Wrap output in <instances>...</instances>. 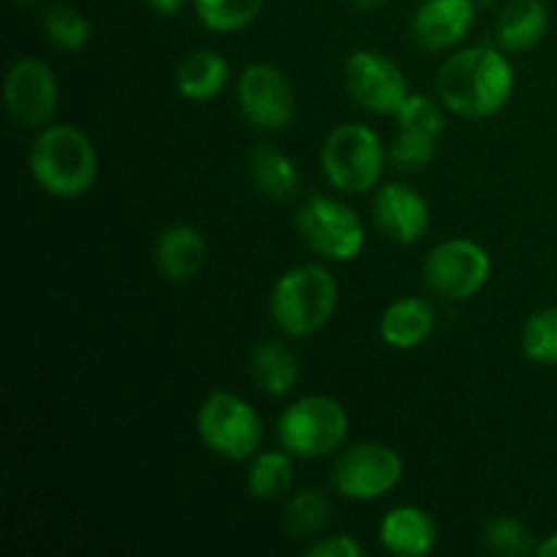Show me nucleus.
<instances>
[{"mask_svg":"<svg viewBox=\"0 0 557 557\" xmlns=\"http://www.w3.org/2000/svg\"><path fill=\"white\" fill-rule=\"evenodd\" d=\"M3 96L11 117L25 128H44L58 112V79L38 58H20L11 63Z\"/></svg>","mask_w":557,"mask_h":557,"instance_id":"f8f14e48","label":"nucleus"},{"mask_svg":"<svg viewBox=\"0 0 557 557\" xmlns=\"http://www.w3.org/2000/svg\"><path fill=\"white\" fill-rule=\"evenodd\" d=\"M549 30V9L544 0H509L495 22V41L504 52H528Z\"/></svg>","mask_w":557,"mask_h":557,"instance_id":"a211bd4d","label":"nucleus"},{"mask_svg":"<svg viewBox=\"0 0 557 557\" xmlns=\"http://www.w3.org/2000/svg\"><path fill=\"white\" fill-rule=\"evenodd\" d=\"M297 232L315 256L326 261H354L364 250V223L346 201L310 196L297 210Z\"/></svg>","mask_w":557,"mask_h":557,"instance_id":"0eeeda50","label":"nucleus"},{"mask_svg":"<svg viewBox=\"0 0 557 557\" xmlns=\"http://www.w3.org/2000/svg\"><path fill=\"white\" fill-rule=\"evenodd\" d=\"M373 223L386 239L413 245L428 234L430 205L406 183H386L373 196Z\"/></svg>","mask_w":557,"mask_h":557,"instance_id":"ddd939ff","label":"nucleus"},{"mask_svg":"<svg viewBox=\"0 0 557 557\" xmlns=\"http://www.w3.org/2000/svg\"><path fill=\"white\" fill-rule=\"evenodd\" d=\"M343 79L348 92L362 109L373 114H397V109L411 96L408 79L400 65L375 49H357L343 65Z\"/></svg>","mask_w":557,"mask_h":557,"instance_id":"9d476101","label":"nucleus"},{"mask_svg":"<svg viewBox=\"0 0 557 557\" xmlns=\"http://www.w3.org/2000/svg\"><path fill=\"white\" fill-rule=\"evenodd\" d=\"M536 555H542V557H557V533H553V536H547L542 544H539Z\"/></svg>","mask_w":557,"mask_h":557,"instance_id":"2f4dec72","label":"nucleus"},{"mask_svg":"<svg viewBox=\"0 0 557 557\" xmlns=\"http://www.w3.org/2000/svg\"><path fill=\"white\" fill-rule=\"evenodd\" d=\"M196 433L201 444L223 460H248L264 438L256 408L232 392H212L205 397L196 413Z\"/></svg>","mask_w":557,"mask_h":557,"instance_id":"423d86ee","label":"nucleus"},{"mask_svg":"<svg viewBox=\"0 0 557 557\" xmlns=\"http://www.w3.org/2000/svg\"><path fill=\"white\" fill-rule=\"evenodd\" d=\"M386 0H351V5L354 9H359V11H373V9H381V5H384Z\"/></svg>","mask_w":557,"mask_h":557,"instance_id":"473e14b6","label":"nucleus"},{"mask_svg":"<svg viewBox=\"0 0 557 557\" xmlns=\"http://www.w3.org/2000/svg\"><path fill=\"white\" fill-rule=\"evenodd\" d=\"M44 30L60 52H79L90 41L92 27L79 9L58 3L44 11Z\"/></svg>","mask_w":557,"mask_h":557,"instance_id":"393cba45","label":"nucleus"},{"mask_svg":"<svg viewBox=\"0 0 557 557\" xmlns=\"http://www.w3.org/2000/svg\"><path fill=\"white\" fill-rule=\"evenodd\" d=\"M248 174L253 188L270 201H292L302 188V174L294 158L272 145H259L250 150Z\"/></svg>","mask_w":557,"mask_h":557,"instance_id":"6ab92c4d","label":"nucleus"},{"mask_svg":"<svg viewBox=\"0 0 557 557\" xmlns=\"http://www.w3.org/2000/svg\"><path fill=\"white\" fill-rule=\"evenodd\" d=\"M384 141L370 125L346 123L332 131L321 147V172L341 194H368L386 169Z\"/></svg>","mask_w":557,"mask_h":557,"instance_id":"20e7f679","label":"nucleus"},{"mask_svg":"<svg viewBox=\"0 0 557 557\" xmlns=\"http://www.w3.org/2000/svg\"><path fill=\"white\" fill-rule=\"evenodd\" d=\"M196 16L212 33H237L253 25L264 0H194Z\"/></svg>","mask_w":557,"mask_h":557,"instance_id":"b1692460","label":"nucleus"},{"mask_svg":"<svg viewBox=\"0 0 557 557\" xmlns=\"http://www.w3.org/2000/svg\"><path fill=\"white\" fill-rule=\"evenodd\" d=\"M308 557H362V544L346 533H335L330 539H319L305 549Z\"/></svg>","mask_w":557,"mask_h":557,"instance_id":"c756f323","label":"nucleus"},{"mask_svg":"<svg viewBox=\"0 0 557 557\" xmlns=\"http://www.w3.org/2000/svg\"><path fill=\"white\" fill-rule=\"evenodd\" d=\"M145 3L150 5V9L156 11V14L172 16V14H177V11L183 9V5L188 3V0H145Z\"/></svg>","mask_w":557,"mask_h":557,"instance_id":"7c9ffc66","label":"nucleus"},{"mask_svg":"<svg viewBox=\"0 0 557 557\" xmlns=\"http://www.w3.org/2000/svg\"><path fill=\"white\" fill-rule=\"evenodd\" d=\"M228 63L221 52L212 49H196L188 58L180 60L177 71H174V85L177 92L188 101L207 103L212 98L221 96L228 85Z\"/></svg>","mask_w":557,"mask_h":557,"instance_id":"aec40b11","label":"nucleus"},{"mask_svg":"<svg viewBox=\"0 0 557 557\" xmlns=\"http://www.w3.org/2000/svg\"><path fill=\"white\" fill-rule=\"evenodd\" d=\"M493 259L476 239H444L435 245L422 264L424 286L441 299L449 302H466L476 297L490 281Z\"/></svg>","mask_w":557,"mask_h":557,"instance_id":"6e6552de","label":"nucleus"},{"mask_svg":"<svg viewBox=\"0 0 557 557\" xmlns=\"http://www.w3.org/2000/svg\"><path fill=\"white\" fill-rule=\"evenodd\" d=\"M283 520H286V528L294 536H315V533L330 525L332 500L326 498L324 490L305 487L288 498Z\"/></svg>","mask_w":557,"mask_h":557,"instance_id":"5701e85b","label":"nucleus"},{"mask_svg":"<svg viewBox=\"0 0 557 557\" xmlns=\"http://www.w3.org/2000/svg\"><path fill=\"white\" fill-rule=\"evenodd\" d=\"M294 484V462L286 449L261 451L253 457L248 471V493L256 500H275L286 495Z\"/></svg>","mask_w":557,"mask_h":557,"instance_id":"4be33fe9","label":"nucleus"},{"mask_svg":"<svg viewBox=\"0 0 557 557\" xmlns=\"http://www.w3.org/2000/svg\"><path fill=\"white\" fill-rule=\"evenodd\" d=\"M435 150H438V136L424 134V131L400 128L389 147V158L403 172H419V169H424L433 161Z\"/></svg>","mask_w":557,"mask_h":557,"instance_id":"cd10ccee","label":"nucleus"},{"mask_svg":"<svg viewBox=\"0 0 557 557\" xmlns=\"http://www.w3.org/2000/svg\"><path fill=\"white\" fill-rule=\"evenodd\" d=\"M379 542L389 555L424 557L438 544V525L419 506H395L381 520Z\"/></svg>","mask_w":557,"mask_h":557,"instance_id":"2eb2a0df","label":"nucleus"},{"mask_svg":"<svg viewBox=\"0 0 557 557\" xmlns=\"http://www.w3.org/2000/svg\"><path fill=\"white\" fill-rule=\"evenodd\" d=\"M337 308V281L324 264H299L277 277L270 294L272 324L288 337L324 330Z\"/></svg>","mask_w":557,"mask_h":557,"instance_id":"7ed1b4c3","label":"nucleus"},{"mask_svg":"<svg viewBox=\"0 0 557 557\" xmlns=\"http://www.w3.org/2000/svg\"><path fill=\"white\" fill-rule=\"evenodd\" d=\"M237 107L259 131H283L292 125L297 98L288 76L270 63H253L237 82Z\"/></svg>","mask_w":557,"mask_h":557,"instance_id":"9b49d317","label":"nucleus"},{"mask_svg":"<svg viewBox=\"0 0 557 557\" xmlns=\"http://www.w3.org/2000/svg\"><path fill=\"white\" fill-rule=\"evenodd\" d=\"M476 5V0H422L411 16V38L428 52H446L466 41Z\"/></svg>","mask_w":557,"mask_h":557,"instance_id":"4468645a","label":"nucleus"},{"mask_svg":"<svg viewBox=\"0 0 557 557\" xmlns=\"http://www.w3.org/2000/svg\"><path fill=\"white\" fill-rule=\"evenodd\" d=\"M482 542L490 553L504 557L531 555L539 547V544H533L531 528L517 520V517H495L493 522H487Z\"/></svg>","mask_w":557,"mask_h":557,"instance_id":"bb28decb","label":"nucleus"},{"mask_svg":"<svg viewBox=\"0 0 557 557\" xmlns=\"http://www.w3.org/2000/svg\"><path fill=\"white\" fill-rule=\"evenodd\" d=\"M207 243L190 223H174L163 228L156 243V264L172 283H188L205 270Z\"/></svg>","mask_w":557,"mask_h":557,"instance_id":"dca6fc26","label":"nucleus"},{"mask_svg":"<svg viewBox=\"0 0 557 557\" xmlns=\"http://www.w3.org/2000/svg\"><path fill=\"white\" fill-rule=\"evenodd\" d=\"M250 381L267 397H283L297 386L299 359L294 348L283 341H264L253 348L248 359Z\"/></svg>","mask_w":557,"mask_h":557,"instance_id":"412c9836","label":"nucleus"},{"mask_svg":"<svg viewBox=\"0 0 557 557\" xmlns=\"http://www.w3.org/2000/svg\"><path fill=\"white\" fill-rule=\"evenodd\" d=\"M476 3L479 5H495V3H498V0H476Z\"/></svg>","mask_w":557,"mask_h":557,"instance_id":"72a5a7b5","label":"nucleus"},{"mask_svg":"<svg viewBox=\"0 0 557 557\" xmlns=\"http://www.w3.org/2000/svg\"><path fill=\"white\" fill-rule=\"evenodd\" d=\"M14 3H20V5H30V3H36V0H14Z\"/></svg>","mask_w":557,"mask_h":557,"instance_id":"f704fd0d","label":"nucleus"},{"mask_svg":"<svg viewBox=\"0 0 557 557\" xmlns=\"http://www.w3.org/2000/svg\"><path fill=\"white\" fill-rule=\"evenodd\" d=\"M515 65L490 44L466 47L438 69L435 90L449 112L466 120L498 114L515 96Z\"/></svg>","mask_w":557,"mask_h":557,"instance_id":"f257e3e1","label":"nucleus"},{"mask_svg":"<svg viewBox=\"0 0 557 557\" xmlns=\"http://www.w3.org/2000/svg\"><path fill=\"white\" fill-rule=\"evenodd\" d=\"M348 438V411L341 400L308 395L294 400L277 419V441L299 460H319L341 449Z\"/></svg>","mask_w":557,"mask_h":557,"instance_id":"39448f33","label":"nucleus"},{"mask_svg":"<svg viewBox=\"0 0 557 557\" xmlns=\"http://www.w3.org/2000/svg\"><path fill=\"white\" fill-rule=\"evenodd\" d=\"M522 354L531 362L555 368L557 364V308H542L522 324Z\"/></svg>","mask_w":557,"mask_h":557,"instance_id":"a878e982","label":"nucleus"},{"mask_svg":"<svg viewBox=\"0 0 557 557\" xmlns=\"http://www.w3.org/2000/svg\"><path fill=\"white\" fill-rule=\"evenodd\" d=\"M403 479V457L392 446L364 441L343 451L332 466V487L348 500H379Z\"/></svg>","mask_w":557,"mask_h":557,"instance_id":"1a4fd4ad","label":"nucleus"},{"mask_svg":"<svg viewBox=\"0 0 557 557\" xmlns=\"http://www.w3.org/2000/svg\"><path fill=\"white\" fill-rule=\"evenodd\" d=\"M435 330V308L422 297H400L381 313V341L397 351H411L422 346Z\"/></svg>","mask_w":557,"mask_h":557,"instance_id":"f3484780","label":"nucleus"},{"mask_svg":"<svg viewBox=\"0 0 557 557\" xmlns=\"http://www.w3.org/2000/svg\"><path fill=\"white\" fill-rule=\"evenodd\" d=\"M397 125L400 128H413V131H424V134L438 136L444 134V112H441L438 103L433 101L424 92H411L406 98L400 109H397Z\"/></svg>","mask_w":557,"mask_h":557,"instance_id":"c85d7f7f","label":"nucleus"},{"mask_svg":"<svg viewBox=\"0 0 557 557\" xmlns=\"http://www.w3.org/2000/svg\"><path fill=\"white\" fill-rule=\"evenodd\" d=\"M30 174L49 196H85L98 177V156L90 136L69 123L44 125L30 147Z\"/></svg>","mask_w":557,"mask_h":557,"instance_id":"f03ea898","label":"nucleus"}]
</instances>
